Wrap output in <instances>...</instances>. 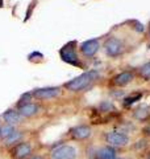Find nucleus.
Wrapping results in <instances>:
<instances>
[{
  "mask_svg": "<svg viewBox=\"0 0 150 159\" xmlns=\"http://www.w3.org/2000/svg\"><path fill=\"white\" fill-rule=\"evenodd\" d=\"M78 150L73 145L56 146L50 152V159H77Z\"/></svg>",
  "mask_w": 150,
  "mask_h": 159,
  "instance_id": "obj_4",
  "label": "nucleus"
},
{
  "mask_svg": "<svg viewBox=\"0 0 150 159\" xmlns=\"http://www.w3.org/2000/svg\"><path fill=\"white\" fill-rule=\"evenodd\" d=\"M146 159H150V151L146 154Z\"/></svg>",
  "mask_w": 150,
  "mask_h": 159,
  "instance_id": "obj_23",
  "label": "nucleus"
},
{
  "mask_svg": "<svg viewBox=\"0 0 150 159\" xmlns=\"http://www.w3.org/2000/svg\"><path fill=\"white\" fill-rule=\"evenodd\" d=\"M23 138H24V131L17 130L16 129V130H15L9 137H7L6 139H3V145L6 147H13L15 145H17V143L21 142Z\"/></svg>",
  "mask_w": 150,
  "mask_h": 159,
  "instance_id": "obj_14",
  "label": "nucleus"
},
{
  "mask_svg": "<svg viewBox=\"0 0 150 159\" xmlns=\"http://www.w3.org/2000/svg\"><path fill=\"white\" fill-rule=\"evenodd\" d=\"M98 107L102 113H112V111L116 110V107H115V105L111 101H102L99 103Z\"/></svg>",
  "mask_w": 150,
  "mask_h": 159,
  "instance_id": "obj_17",
  "label": "nucleus"
},
{
  "mask_svg": "<svg viewBox=\"0 0 150 159\" xmlns=\"http://www.w3.org/2000/svg\"><path fill=\"white\" fill-rule=\"evenodd\" d=\"M99 77H100V73L98 70H95V69H91V70L82 73L81 76L70 80L63 86H65V89H67L69 92H73V93L84 92V90H87L88 88H92V85L96 82V80Z\"/></svg>",
  "mask_w": 150,
  "mask_h": 159,
  "instance_id": "obj_1",
  "label": "nucleus"
},
{
  "mask_svg": "<svg viewBox=\"0 0 150 159\" xmlns=\"http://www.w3.org/2000/svg\"><path fill=\"white\" fill-rule=\"evenodd\" d=\"M133 78H134V74H133L132 72L125 70V72L119 73L117 76H115V77H113V80H112V85L123 88V86H125V85H128L129 82H132V81H133Z\"/></svg>",
  "mask_w": 150,
  "mask_h": 159,
  "instance_id": "obj_13",
  "label": "nucleus"
},
{
  "mask_svg": "<svg viewBox=\"0 0 150 159\" xmlns=\"http://www.w3.org/2000/svg\"><path fill=\"white\" fill-rule=\"evenodd\" d=\"M95 159H116L117 158V152H116V148H113L111 146H103L98 148L94 154Z\"/></svg>",
  "mask_w": 150,
  "mask_h": 159,
  "instance_id": "obj_12",
  "label": "nucleus"
},
{
  "mask_svg": "<svg viewBox=\"0 0 150 159\" xmlns=\"http://www.w3.org/2000/svg\"><path fill=\"white\" fill-rule=\"evenodd\" d=\"M106 143L108 146H111L113 148H121V147H127L131 143V138L125 131H108L106 133Z\"/></svg>",
  "mask_w": 150,
  "mask_h": 159,
  "instance_id": "obj_3",
  "label": "nucleus"
},
{
  "mask_svg": "<svg viewBox=\"0 0 150 159\" xmlns=\"http://www.w3.org/2000/svg\"><path fill=\"white\" fill-rule=\"evenodd\" d=\"M32 92H28V93H24L21 97L19 98V102H17V107L20 106H23L25 105V103H28V102H31V98H32Z\"/></svg>",
  "mask_w": 150,
  "mask_h": 159,
  "instance_id": "obj_20",
  "label": "nucleus"
},
{
  "mask_svg": "<svg viewBox=\"0 0 150 159\" xmlns=\"http://www.w3.org/2000/svg\"><path fill=\"white\" fill-rule=\"evenodd\" d=\"M91 135H92V129L88 125H78L70 130V137H71L74 141H78V142L86 141V139H88Z\"/></svg>",
  "mask_w": 150,
  "mask_h": 159,
  "instance_id": "obj_8",
  "label": "nucleus"
},
{
  "mask_svg": "<svg viewBox=\"0 0 150 159\" xmlns=\"http://www.w3.org/2000/svg\"><path fill=\"white\" fill-rule=\"evenodd\" d=\"M142 98V93H133L131 94V96H127L123 98V106L124 107H129L134 105L137 101H140V99Z\"/></svg>",
  "mask_w": 150,
  "mask_h": 159,
  "instance_id": "obj_15",
  "label": "nucleus"
},
{
  "mask_svg": "<svg viewBox=\"0 0 150 159\" xmlns=\"http://www.w3.org/2000/svg\"><path fill=\"white\" fill-rule=\"evenodd\" d=\"M61 88L59 86H48V88H38L32 92V96L38 99V101H46V99H53L61 96Z\"/></svg>",
  "mask_w": 150,
  "mask_h": 159,
  "instance_id": "obj_6",
  "label": "nucleus"
},
{
  "mask_svg": "<svg viewBox=\"0 0 150 159\" xmlns=\"http://www.w3.org/2000/svg\"><path fill=\"white\" fill-rule=\"evenodd\" d=\"M0 127H2V125H0Z\"/></svg>",
  "mask_w": 150,
  "mask_h": 159,
  "instance_id": "obj_25",
  "label": "nucleus"
},
{
  "mask_svg": "<svg viewBox=\"0 0 150 159\" xmlns=\"http://www.w3.org/2000/svg\"><path fill=\"white\" fill-rule=\"evenodd\" d=\"M140 76H141L144 80H146V81L150 80V61L144 64V65L140 68Z\"/></svg>",
  "mask_w": 150,
  "mask_h": 159,
  "instance_id": "obj_19",
  "label": "nucleus"
},
{
  "mask_svg": "<svg viewBox=\"0 0 150 159\" xmlns=\"http://www.w3.org/2000/svg\"><path fill=\"white\" fill-rule=\"evenodd\" d=\"M116 159H127V158H123V157H117Z\"/></svg>",
  "mask_w": 150,
  "mask_h": 159,
  "instance_id": "obj_24",
  "label": "nucleus"
},
{
  "mask_svg": "<svg viewBox=\"0 0 150 159\" xmlns=\"http://www.w3.org/2000/svg\"><path fill=\"white\" fill-rule=\"evenodd\" d=\"M16 109L19 110V113L21 114L23 118H32L36 116V114H38L40 105L38 103H34V102H28V103H25V105L16 107Z\"/></svg>",
  "mask_w": 150,
  "mask_h": 159,
  "instance_id": "obj_11",
  "label": "nucleus"
},
{
  "mask_svg": "<svg viewBox=\"0 0 150 159\" xmlns=\"http://www.w3.org/2000/svg\"><path fill=\"white\" fill-rule=\"evenodd\" d=\"M148 116H149V109H148V106L138 107L137 110L134 111V117H136L138 121H144V119H146Z\"/></svg>",
  "mask_w": 150,
  "mask_h": 159,
  "instance_id": "obj_18",
  "label": "nucleus"
},
{
  "mask_svg": "<svg viewBox=\"0 0 150 159\" xmlns=\"http://www.w3.org/2000/svg\"><path fill=\"white\" fill-rule=\"evenodd\" d=\"M28 159H44L41 155H32L31 158H28Z\"/></svg>",
  "mask_w": 150,
  "mask_h": 159,
  "instance_id": "obj_21",
  "label": "nucleus"
},
{
  "mask_svg": "<svg viewBox=\"0 0 150 159\" xmlns=\"http://www.w3.org/2000/svg\"><path fill=\"white\" fill-rule=\"evenodd\" d=\"M33 154V145L28 141H21L11 148L12 159H28Z\"/></svg>",
  "mask_w": 150,
  "mask_h": 159,
  "instance_id": "obj_5",
  "label": "nucleus"
},
{
  "mask_svg": "<svg viewBox=\"0 0 150 159\" xmlns=\"http://www.w3.org/2000/svg\"><path fill=\"white\" fill-rule=\"evenodd\" d=\"M15 130H16V127H15V126L8 125V123H4V125H2V127H0V138L6 139L7 137L11 135Z\"/></svg>",
  "mask_w": 150,
  "mask_h": 159,
  "instance_id": "obj_16",
  "label": "nucleus"
},
{
  "mask_svg": "<svg viewBox=\"0 0 150 159\" xmlns=\"http://www.w3.org/2000/svg\"><path fill=\"white\" fill-rule=\"evenodd\" d=\"M77 41H69L67 44L59 49V56H61L62 61L70 64L73 66H77V68H83V64L81 62V60L78 57V53H77Z\"/></svg>",
  "mask_w": 150,
  "mask_h": 159,
  "instance_id": "obj_2",
  "label": "nucleus"
},
{
  "mask_svg": "<svg viewBox=\"0 0 150 159\" xmlns=\"http://www.w3.org/2000/svg\"><path fill=\"white\" fill-rule=\"evenodd\" d=\"M3 4H4V0H0V8L3 7Z\"/></svg>",
  "mask_w": 150,
  "mask_h": 159,
  "instance_id": "obj_22",
  "label": "nucleus"
},
{
  "mask_svg": "<svg viewBox=\"0 0 150 159\" xmlns=\"http://www.w3.org/2000/svg\"><path fill=\"white\" fill-rule=\"evenodd\" d=\"M104 51L109 57H119L124 51V44L117 37H108L104 43Z\"/></svg>",
  "mask_w": 150,
  "mask_h": 159,
  "instance_id": "obj_7",
  "label": "nucleus"
},
{
  "mask_svg": "<svg viewBox=\"0 0 150 159\" xmlns=\"http://www.w3.org/2000/svg\"><path fill=\"white\" fill-rule=\"evenodd\" d=\"M2 118L4 119V123H8V125H12L15 127L17 125H21L23 119H24L17 109H7V110L2 114Z\"/></svg>",
  "mask_w": 150,
  "mask_h": 159,
  "instance_id": "obj_9",
  "label": "nucleus"
},
{
  "mask_svg": "<svg viewBox=\"0 0 150 159\" xmlns=\"http://www.w3.org/2000/svg\"><path fill=\"white\" fill-rule=\"evenodd\" d=\"M99 49H100V43L98 39L87 40V41L81 44V52L86 57H94L99 52Z\"/></svg>",
  "mask_w": 150,
  "mask_h": 159,
  "instance_id": "obj_10",
  "label": "nucleus"
}]
</instances>
